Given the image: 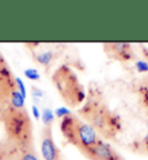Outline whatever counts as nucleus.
I'll use <instances>...</instances> for the list:
<instances>
[{
	"mask_svg": "<svg viewBox=\"0 0 148 160\" xmlns=\"http://www.w3.org/2000/svg\"><path fill=\"white\" fill-rule=\"evenodd\" d=\"M79 115L103 139H115L123 130V122L118 114L112 112L103 99L102 93L90 87Z\"/></svg>",
	"mask_w": 148,
	"mask_h": 160,
	"instance_id": "f257e3e1",
	"label": "nucleus"
},
{
	"mask_svg": "<svg viewBox=\"0 0 148 160\" xmlns=\"http://www.w3.org/2000/svg\"><path fill=\"white\" fill-rule=\"evenodd\" d=\"M0 122L4 123L7 140L19 148H34V127L27 109L9 106L4 112Z\"/></svg>",
	"mask_w": 148,
	"mask_h": 160,
	"instance_id": "f03ea898",
	"label": "nucleus"
},
{
	"mask_svg": "<svg viewBox=\"0 0 148 160\" xmlns=\"http://www.w3.org/2000/svg\"><path fill=\"white\" fill-rule=\"evenodd\" d=\"M52 82L61 99L69 107H79L86 101V88L71 66L60 65L52 74Z\"/></svg>",
	"mask_w": 148,
	"mask_h": 160,
	"instance_id": "7ed1b4c3",
	"label": "nucleus"
},
{
	"mask_svg": "<svg viewBox=\"0 0 148 160\" xmlns=\"http://www.w3.org/2000/svg\"><path fill=\"white\" fill-rule=\"evenodd\" d=\"M59 128L65 140L81 151L95 144L100 137L87 122L71 114L60 120Z\"/></svg>",
	"mask_w": 148,
	"mask_h": 160,
	"instance_id": "20e7f679",
	"label": "nucleus"
},
{
	"mask_svg": "<svg viewBox=\"0 0 148 160\" xmlns=\"http://www.w3.org/2000/svg\"><path fill=\"white\" fill-rule=\"evenodd\" d=\"M81 153L88 160H124L111 145L105 140H102V138L92 146L81 151Z\"/></svg>",
	"mask_w": 148,
	"mask_h": 160,
	"instance_id": "39448f33",
	"label": "nucleus"
},
{
	"mask_svg": "<svg viewBox=\"0 0 148 160\" xmlns=\"http://www.w3.org/2000/svg\"><path fill=\"white\" fill-rule=\"evenodd\" d=\"M41 153L43 160H63V154L53 139L52 127H43L41 131Z\"/></svg>",
	"mask_w": 148,
	"mask_h": 160,
	"instance_id": "423d86ee",
	"label": "nucleus"
},
{
	"mask_svg": "<svg viewBox=\"0 0 148 160\" xmlns=\"http://www.w3.org/2000/svg\"><path fill=\"white\" fill-rule=\"evenodd\" d=\"M103 50L110 59H115L118 62H131L136 58V53L133 51L132 45L124 42L104 43Z\"/></svg>",
	"mask_w": 148,
	"mask_h": 160,
	"instance_id": "0eeeda50",
	"label": "nucleus"
},
{
	"mask_svg": "<svg viewBox=\"0 0 148 160\" xmlns=\"http://www.w3.org/2000/svg\"><path fill=\"white\" fill-rule=\"evenodd\" d=\"M0 160H22V148L9 140H0Z\"/></svg>",
	"mask_w": 148,
	"mask_h": 160,
	"instance_id": "6e6552de",
	"label": "nucleus"
},
{
	"mask_svg": "<svg viewBox=\"0 0 148 160\" xmlns=\"http://www.w3.org/2000/svg\"><path fill=\"white\" fill-rule=\"evenodd\" d=\"M136 94H138V98H139V102L141 103L142 108L145 109L146 115L148 117V76L144 77L142 79L138 81Z\"/></svg>",
	"mask_w": 148,
	"mask_h": 160,
	"instance_id": "1a4fd4ad",
	"label": "nucleus"
},
{
	"mask_svg": "<svg viewBox=\"0 0 148 160\" xmlns=\"http://www.w3.org/2000/svg\"><path fill=\"white\" fill-rule=\"evenodd\" d=\"M55 52L51 51V50H46V51H43V52H40V53H37L35 55V60H36L37 63L40 65H43V66H49V65L52 63V60L55 59Z\"/></svg>",
	"mask_w": 148,
	"mask_h": 160,
	"instance_id": "9d476101",
	"label": "nucleus"
},
{
	"mask_svg": "<svg viewBox=\"0 0 148 160\" xmlns=\"http://www.w3.org/2000/svg\"><path fill=\"white\" fill-rule=\"evenodd\" d=\"M130 146L136 152L142 153V154H148V130H147V133L141 139L134 140Z\"/></svg>",
	"mask_w": 148,
	"mask_h": 160,
	"instance_id": "9b49d317",
	"label": "nucleus"
},
{
	"mask_svg": "<svg viewBox=\"0 0 148 160\" xmlns=\"http://www.w3.org/2000/svg\"><path fill=\"white\" fill-rule=\"evenodd\" d=\"M24 100H26V99L23 98V95H22V94L17 91V88H16L15 91L13 92L12 98H11V106L14 107V108L22 109V108H24Z\"/></svg>",
	"mask_w": 148,
	"mask_h": 160,
	"instance_id": "f8f14e48",
	"label": "nucleus"
},
{
	"mask_svg": "<svg viewBox=\"0 0 148 160\" xmlns=\"http://www.w3.org/2000/svg\"><path fill=\"white\" fill-rule=\"evenodd\" d=\"M42 122L44 123V127H52L55 122V112L50 108H44L41 112Z\"/></svg>",
	"mask_w": 148,
	"mask_h": 160,
	"instance_id": "ddd939ff",
	"label": "nucleus"
},
{
	"mask_svg": "<svg viewBox=\"0 0 148 160\" xmlns=\"http://www.w3.org/2000/svg\"><path fill=\"white\" fill-rule=\"evenodd\" d=\"M22 160H40L35 151V148H22Z\"/></svg>",
	"mask_w": 148,
	"mask_h": 160,
	"instance_id": "4468645a",
	"label": "nucleus"
},
{
	"mask_svg": "<svg viewBox=\"0 0 148 160\" xmlns=\"http://www.w3.org/2000/svg\"><path fill=\"white\" fill-rule=\"evenodd\" d=\"M23 74L26 76V78H28L29 80H32V81H37L41 79L40 73L36 68H27V70H24Z\"/></svg>",
	"mask_w": 148,
	"mask_h": 160,
	"instance_id": "2eb2a0df",
	"label": "nucleus"
},
{
	"mask_svg": "<svg viewBox=\"0 0 148 160\" xmlns=\"http://www.w3.org/2000/svg\"><path fill=\"white\" fill-rule=\"evenodd\" d=\"M72 112H71V109H68L67 107H59V108H57L55 110V116L58 117V118H64V117L68 116V115H71Z\"/></svg>",
	"mask_w": 148,
	"mask_h": 160,
	"instance_id": "dca6fc26",
	"label": "nucleus"
},
{
	"mask_svg": "<svg viewBox=\"0 0 148 160\" xmlns=\"http://www.w3.org/2000/svg\"><path fill=\"white\" fill-rule=\"evenodd\" d=\"M136 68L139 73H148V62L139 59L136 62Z\"/></svg>",
	"mask_w": 148,
	"mask_h": 160,
	"instance_id": "f3484780",
	"label": "nucleus"
},
{
	"mask_svg": "<svg viewBox=\"0 0 148 160\" xmlns=\"http://www.w3.org/2000/svg\"><path fill=\"white\" fill-rule=\"evenodd\" d=\"M15 82H16V88H17V91L23 95V98L26 99V96H27V89H26V86H24V82L23 80L19 78V77H15Z\"/></svg>",
	"mask_w": 148,
	"mask_h": 160,
	"instance_id": "a211bd4d",
	"label": "nucleus"
},
{
	"mask_svg": "<svg viewBox=\"0 0 148 160\" xmlns=\"http://www.w3.org/2000/svg\"><path fill=\"white\" fill-rule=\"evenodd\" d=\"M31 95L34 99H41L44 96V92L36 86H31Z\"/></svg>",
	"mask_w": 148,
	"mask_h": 160,
	"instance_id": "6ab92c4d",
	"label": "nucleus"
},
{
	"mask_svg": "<svg viewBox=\"0 0 148 160\" xmlns=\"http://www.w3.org/2000/svg\"><path fill=\"white\" fill-rule=\"evenodd\" d=\"M31 110H32V115H34V117H35V120H40L41 118V112H40V109L37 108L36 104H34V106H32Z\"/></svg>",
	"mask_w": 148,
	"mask_h": 160,
	"instance_id": "aec40b11",
	"label": "nucleus"
},
{
	"mask_svg": "<svg viewBox=\"0 0 148 160\" xmlns=\"http://www.w3.org/2000/svg\"><path fill=\"white\" fill-rule=\"evenodd\" d=\"M141 50H142V52H144V56L146 57V59L148 60V49L145 48V47H142V48H141Z\"/></svg>",
	"mask_w": 148,
	"mask_h": 160,
	"instance_id": "412c9836",
	"label": "nucleus"
}]
</instances>
